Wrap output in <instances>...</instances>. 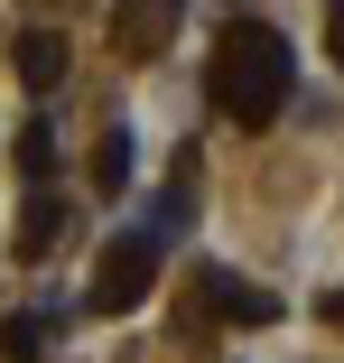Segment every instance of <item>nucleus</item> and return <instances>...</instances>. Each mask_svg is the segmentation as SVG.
<instances>
[{
    "label": "nucleus",
    "instance_id": "nucleus-2",
    "mask_svg": "<svg viewBox=\"0 0 344 363\" xmlns=\"http://www.w3.org/2000/svg\"><path fill=\"white\" fill-rule=\"evenodd\" d=\"M149 289H159V242H149V233H121V242H103V261H93L84 308H93V317H130V308H149Z\"/></svg>",
    "mask_w": 344,
    "mask_h": 363
},
{
    "label": "nucleus",
    "instance_id": "nucleus-7",
    "mask_svg": "<svg viewBox=\"0 0 344 363\" xmlns=\"http://www.w3.org/2000/svg\"><path fill=\"white\" fill-rule=\"evenodd\" d=\"M130 168H140L130 130H103V150H93V186H103V196H121V186H130Z\"/></svg>",
    "mask_w": 344,
    "mask_h": 363
},
{
    "label": "nucleus",
    "instance_id": "nucleus-1",
    "mask_svg": "<svg viewBox=\"0 0 344 363\" xmlns=\"http://www.w3.org/2000/svg\"><path fill=\"white\" fill-rule=\"evenodd\" d=\"M205 94H214V112L242 121V130L280 121V103L298 94V56H289V38L270 28V19H233V28L214 38V56H205Z\"/></svg>",
    "mask_w": 344,
    "mask_h": 363
},
{
    "label": "nucleus",
    "instance_id": "nucleus-5",
    "mask_svg": "<svg viewBox=\"0 0 344 363\" xmlns=\"http://www.w3.org/2000/svg\"><path fill=\"white\" fill-rule=\"evenodd\" d=\"M10 65H19L28 94H56L65 84V38L56 28H28V38H10Z\"/></svg>",
    "mask_w": 344,
    "mask_h": 363
},
{
    "label": "nucleus",
    "instance_id": "nucleus-9",
    "mask_svg": "<svg viewBox=\"0 0 344 363\" xmlns=\"http://www.w3.org/2000/svg\"><path fill=\"white\" fill-rule=\"evenodd\" d=\"M19 168H28V177H56V121H47V112L19 130Z\"/></svg>",
    "mask_w": 344,
    "mask_h": 363
},
{
    "label": "nucleus",
    "instance_id": "nucleus-6",
    "mask_svg": "<svg viewBox=\"0 0 344 363\" xmlns=\"http://www.w3.org/2000/svg\"><path fill=\"white\" fill-rule=\"evenodd\" d=\"M56 308H19V317H0V363H47V345H56Z\"/></svg>",
    "mask_w": 344,
    "mask_h": 363
},
{
    "label": "nucleus",
    "instance_id": "nucleus-3",
    "mask_svg": "<svg viewBox=\"0 0 344 363\" xmlns=\"http://www.w3.org/2000/svg\"><path fill=\"white\" fill-rule=\"evenodd\" d=\"M195 308L214 317V326H280V298L251 289L242 270H195Z\"/></svg>",
    "mask_w": 344,
    "mask_h": 363
},
{
    "label": "nucleus",
    "instance_id": "nucleus-10",
    "mask_svg": "<svg viewBox=\"0 0 344 363\" xmlns=\"http://www.w3.org/2000/svg\"><path fill=\"white\" fill-rule=\"evenodd\" d=\"M326 56H335V75H344V0H326Z\"/></svg>",
    "mask_w": 344,
    "mask_h": 363
},
{
    "label": "nucleus",
    "instance_id": "nucleus-4",
    "mask_svg": "<svg viewBox=\"0 0 344 363\" xmlns=\"http://www.w3.org/2000/svg\"><path fill=\"white\" fill-rule=\"evenodd\" d=\"M177 10H186V0H112V47L130 65H159L168 38H177Z\"/></svg>",
    "mask_w": 344,
    "mask_h": 363
},
{
    "label": "nucleus",
    "instance_id": "nucleus-11",
    "mask_svg": "<svg viewBox=\"0 0 344 363\" xmlns=\"http://www.w3.org/2000/svg\"><path fill=\"white\" fill-rule=\"evenodd\" d=\"M326 326H344V289H335V298H326Z\"/></svg>",
    "mask_w": 344,
    "mask_h": 363
},
{
    "label": "nucleus",
    "instance_id": "nucleus-8",
    "mask_svg": "<svg viewBox=\"0 0 344 363\" xmlns=\"http://www.w3.org/2000/svg\"><path fill=\"white\" fill-rule=\"evenodd\" d=\"M56 233H65V205H56V196H28V214H19V252H47Z\"/></svg>",
    "mask_w": 344,
    "mask_h": 363
}]
</instances>
